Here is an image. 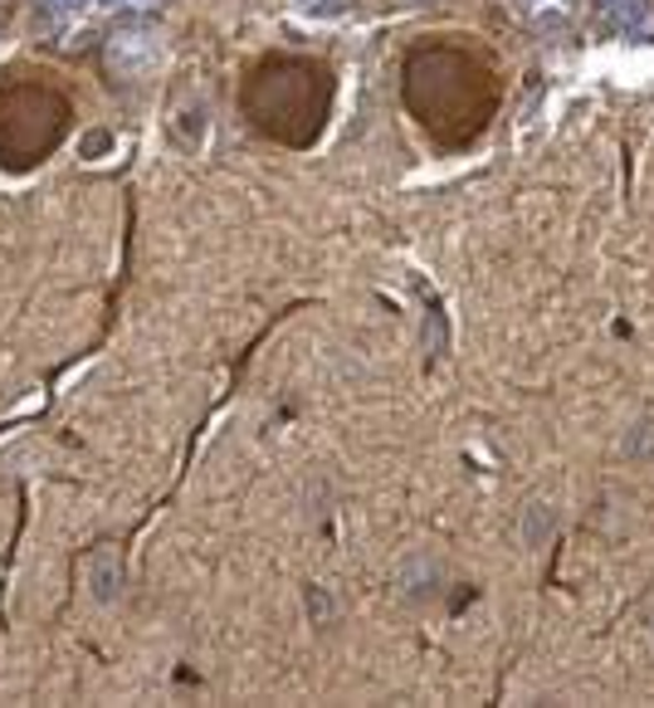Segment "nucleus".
<instances>
[{"label": "nucleus", "mask_w": 654, "mask_h": 708, "mask_svg": "<svg viewBox=\"0 0 654 708\" xmlns=\"http://www.w3.org/2000/svg\"><path fill=\"white\" fill-rule=\"evenodd\" d=\"M596 25L611 40H640L654 30V6L650 0H601L596 6Z\"/></svg>", "instance_id": "1"}, {"label": "nucleus", "mask_w": 654, "mask_h": 708, "mask_svg": "<svg viewBox=\"0 0 654 708\" xmlns=\"http://www.w3.org/2000/svg\"><path fill=\"white\" fill-rule=\"evenodd\" d=\"M625 455H630V459H650V455H654V421H635V425H630Z\"/></svg>", "instance_id": "2"}]
</instances>
